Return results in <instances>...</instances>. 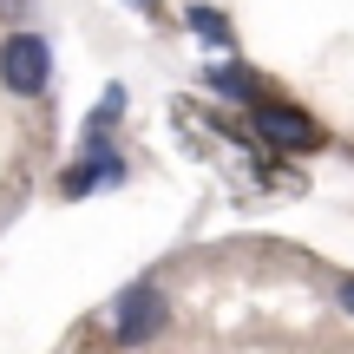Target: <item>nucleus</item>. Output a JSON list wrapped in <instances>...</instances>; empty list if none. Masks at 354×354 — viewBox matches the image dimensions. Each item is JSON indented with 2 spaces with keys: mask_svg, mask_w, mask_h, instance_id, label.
I'll return each instance as SVG.
<instances>
[{
  "mask_svg": "<svg viewBox=\"0 0 354 354\" xmlns=\"http://www.w3.org/2000/svg\"><path fill=\"white\" fill-rule=\"evenodd\" d=\"M105 328H112V348H151L171 328V302L158 289V276H138L131 289H118L105 308Z\"/></svg>",
  "mask_w": 354,
  "mask_h": 354,
  "instance_id": "1",
  "label": "nucleus"
},
{
  "mask_svg": "<svg viewBox=\"0 0 354 354\" xmlns=\"http://www.w3.org/2000/svg\"><path fill=\"white\" fill-rule=\"evenodd\" d=\"M243 118H250V138L263 145V151H282V158H289V151H295V158H308V151H322V145H328V131H322L315 118L302 112V105L269 99V92H263V99H256Z\"/></svg>",
  "mask_w": 354,
  "mask_h": 354,
  "instance_id": "2",
  "label": "nucleus"
},
{
  "mask_svg": "<svg viewBox=\"0 0 354 354\" xmlns=\"http://www.w3.org/2000/svg\"><path fill=\"white\" fill-rule=\"evenodd\" d=\"M0 86H7L13 99H46V86H53V46H46V33L13 26V33L0 39Z\"/></svg>",
  "mask_w": 354,
  "mask_h": 354,
  "instance_id": "3",
  "label": "nucleus"
},
{
  "mask_svg": "<svg viewBox=\"0 0 354 354\" xmlns=\"http://www.w3.org/2000/svg\"><path fill=\"white\" fill-rule=\"evenodd\" d=\"M131 177L125 151H112V145H92V151H79L73 165L59 171V197H99V190H118Z\"/></svg>",
  "mask_w": 354,
  "mask_h": 354,
  "instance_id": "4",
  "label": "nucleus"
},
{
  "mask_svg": "<svg viewBox=\"0 0 354 354\" xmlns=\"http://www.w3.org/2000/svg\"><path fill=\"white\" fill-rule=\"evenodd\" d=\"M203 92H210V99H223V105H243V112H250L256 99H263V73H256V66H243V59H223V66H210V73H203Z\"/></svg>",
  "mask_w": 354,
  "mask_h": 354,
  "instance_id": "5",
  "label": "nucleus"
},
{
  "mask_svg": "<svg viewBox=\"0 0 354 354\" xmlns=\"http://www.w3.org/2000/svg\"><path fill=\"white\" fill-rule=\"evenodd\" d=\"M184 26L203 39V46H216V53H230V59H236V26H230L223 7H210V0H190V7H184Z\"/></svg>",
  "mask_w": 354,
  "mask_h": 354,
  "instance_id": "6",
  "label": "nucleus"
},
{
  "mask_svg": "<svg viewBox=\"0 0 354 354\" xmlns=\"http://www.w3.org/2000/svg\"><path fill=\"white\" fill-rule=\"evenodd\" d=\"M118 118H125V86L112 79V86L99 92V105H92V118H86V151H92V145H112V125H118Z\"/></svg>",
  "mask_w": 354,
  "mask_h": 354,
  "instance_id": "7",
  "label": "nucleus"
},
{
  "mask_svg": "<svg viewBox=\"0 0 354 354\" xmlns=\"http://www.w3.org/2000/svg\"><path fill=\"white\" fill-rule=\"evenodd\" d=\"M335 302H342L348 315H354V269H348V276H335Z\"/></svg>",
  "mask_w": 354,
  "mask_h": 354,
  "instance_id": "8",
  "label": "nucleus"
},
{
  "mask_svg": "<svg viewBox=\"0 0 354 354\" xmlns=\"http://www.w3.org/2000/svg\"><path fill=\"white\" fill-rule=\"evenodd\" d=\"M125 7H138L145 20H158V13H165V0H125Z\"/></svg>",
  "mask_w": 354,
  "mask_h": 354,
  "instance_id": "9",
  "label": "nucleus"
}]
</instances>
